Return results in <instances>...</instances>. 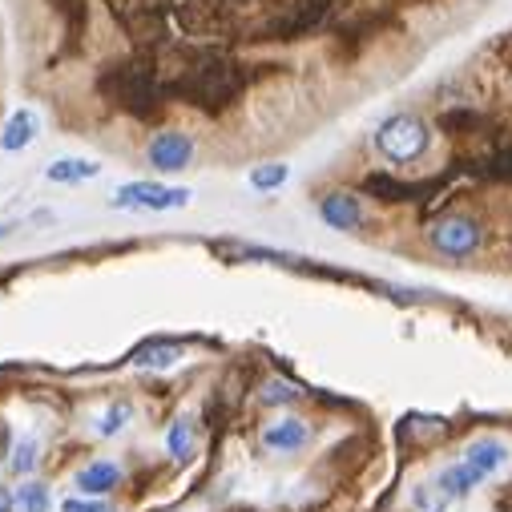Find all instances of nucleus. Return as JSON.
Returning <instances> with one entry per match:
<instances>
[{"label":"nucleus","mask_w":512,"mask_h":512,"mask_svg":"<svg viewBox=\"0 0 512 512\" xmlns=\"http://www.w3.org/2000/svg\"><path fill=\"white\" fill-rule=\"evenodd\" d=\"M166 448H170V456L178 464H186L194 456V424L190 420H174L170 424V436H166Z\"/></svg>","instance_id":"obj_10"},{"label":"nucleus","mask_w":512,"mask_h":512,"mask_svg":"<svg viewBox=\"0 0 512 512\" xmlns=\"http://www.w3.org/2000/svg\"><path fill=\"white\" fill-rule=\"evenodd\" d=\"M130 416H134L130 404H109V412L97 420V432H101V436H113V432H121L125 424H130Z\"/></svg>","instance_id":"obj_15"},{"label":"nucleus","mask_w":512,"mask_h":512,"mask_svg":"<svg viewBox=\"0 0 512 512\" xmlns=\"http://www.w3.org/2000/svg\"><path fill=\"white\" fill-rule=\"evenodd\" d=\"M307 436H311L307 424L287 416V420H275V424L263 432V444H267L271 452H299V448L307 444Z\"/></svg>","instance_id":"obj_6"},{"label":"nucleus","mask_w":512,"mask_h":512,"mask_svg":"<svg viewBox=\"0 0 512 512\" xmlns=\"http://www.w3.org/2000/svg\"><path fill=\"white\" fill-rule=\"evenodd\" d=\"M65 512H113L109 504H81V500H65Z\"/></svg>","instance_id":"obj_19"},{"label":"nucleus","mask_w":512,"mask_h":512,"mask_svg":"<svg viewBox=\"0 0 512 512\" xmlns=\"http://www.w3.org/2000/svg\"><path fill=\"white\" fill-rule=\"evenodd\" d=\"M182 359V347L178 343H150V347H142L138 355H134V363L138 367H150V371H162V367H170V363H178Z\"/></svg>","instance_id":"obj_9"},{"label":"nucleus","mask_w":512,"mask_h":512,"mask_svg":"<svg viewBox=\"0 0 512 512\" xmlns=\"http://www.w3.org/2000/svg\"><path fill=\"white\" fill-rule=\"evenodd\" d=\"M194 154H198V142L190 134H182V130H158L150 138V146H146L150 166L162 170V174H182L194 162Z\"/></svg>","instance_id":"obj_3"},{"label":"nucleus","mask_w":512,"mask_h":512,"mask_svg":"<svg viewBox=\"0 0 512 512\" xmlns=\"http://www.w3.org/2000/svg\"><path fill=\"white\" fill-rule=\"evenodd\" d=\"M117 206H142V210H170V206H186L190 202V190H166V186H154V182H134L113 194Z\"/></svg>","instance_id":"obj_5"},{"label":"nucleus","mask_w":512,"mask_h":512,"mask_svg":"<svg viewBox=\"0 0 512 512\" xmlns=\"http://www.w3.org/2000/svg\"><path fill=\"white\" fill-rule=\"evenodd\" d=\"M5 230H9V226H0V234H5Z\"/></svg>","instance_id":"obj_21"},{"label":"nucleus","mask_w":512,"mask_h":512,"mask_svg":"<svg viewBox=\"0 0 512 512\" xmlns=\"http://www.w3.org/2000/svg\"><path fill=\"white\" fill-rule=\"evenodd\" d=\"M504 456H508V448L500 444V440H480V444H472V452H468V460L488 476V472H496L500 464H504Z\"/></svg>","instance_id":"obj_11"},{"label":"nucleus","mask_w":512,"mask_h":512,"mask_svg":"<svg viewBox=\"0 0 512 512\" xmlns=\"http://www.w3.org/2000/svg\"><path fill=\"white\" fill-rule=\"evenodd\" d=\"M0 512H13V496L5 488H0Z\"/></svg>","instance_id":"obj_20"},{"label":"nucleus","mask_w":512,"mask_h":512,"mask_svg":"<svg viewBox=\"0 0 512 512\" xmlns=\"http://www.w3.org/2000/svg\"><path fill=\"white\" fill-rule=\"evenodd\" d=\"M29 138H33V113H17L0 142H5V150H21V146H29Z\"/></svg>","instance_id":"obj_12"},{"label":"nucleus","mask_w":512,"mask_h":512,"mask_svg":"<svg viewBox=\"0 0 512 512\" xmlns=\"http://www.w3.org/2000/svg\"><path fill=\"white\" fill-rule=\"evenodd\" d=\"M283 182H287V166H283V162L259 166V170L250 174V186H254V190H279Z\"/></svg>","instance_id":"obj_13"},{"label":"nucleus","mask_w":512,"mask_h":512,"mask_svg":"<svg viewBox=\"0 0 512 512\" xmlns=\"http://www.w3.org/2000/svg\"><path fill=\"white\" fill-rule=\"evenodd\" d=\"M319 218L331 226V230H363L367 226V210L359 202L355 190H331L319 198Z\"/></svg>","instance_id":"obj_4"},{"label":"nucleus","mask_w":512,"mask_h":512,"mask_svg":"<svg viewBox=\"0 0 512 512\" xmlns=\"http://www.w3.org/2000/svg\"><path fill=\"white\" fill-rule=\"evenodd\" d=\"M33 460H37V444H33V440H21V444L13 448V468H17V472H29Z\"/></svg>","instance_id":"obj_17"},{"label":"nucleus","mask_w":512,"mask_h":512,"mask_svg":"<svg viewBox=\"0 0 512 512\" xmlns=\"http://www.w3.org/2000/svg\"><path fill=\"white\" fill-rule=\"evenodd\" d=\"M448 5L456 0H190L158 77L162 113L182 105L222 121L254 93L263 49L327 41L331 65L351 69L383 41L408 37L412 13Z\"/></svg>","instance_id":"obj_1"},{"label":"nucleus","mask_w":512,"mask_h":512,"mask_svg":"<svg viewBox=\"0 0 512 512\" xmlns=\"http://www.w3.org/2000/svg\"><path fill=\"white\" fill-rule=\"evenodd\" d=\"M263 400H267V404H275V400H295V388H287V383L271 379L267 388H263Z\"/></svg>","instance_id":"obj_18"},{"label":"nucleus","mask_w":512,"mask_h":512,"mask_svg":"<svg viewBox=\"0 0 512 512\" xmlns=\"http://www.w3.org/2000/svg\"><path fill=\"white\" fill-rule=\"evenodd\" d=\"M17 504H21V512H49V488L45 484H21Z\"/></svg>","instance_id":"obj_14"},{"label":"nucleus","mask_w":512,"mask_h":512,"mask_svg":"<svg viewBox=\"0 0 512 512\" xmlns=\"http://www.w3.org/2000/svg\"><path fill=\"white\" fill-rule=\"evenodd\" d=\"M428 242L436 254H444V259H472V254L484 246V218L452 206L440 218H432Z\"/></svg>","instance_id":"obj_2"},{"label":"nucleus","mask_w":512,"mask_h":512,"mask_svg":"<svg viewBox=\"0 0 512 512\" xmlns=\"http://www.w3.org/2000/svg\"><path fill=\"white\" fill-rule=\"evenodd\" d=\"M93 174H97L93 162H57V166L49 170L53 182H77V178H93Z\"/></svg>","instance_id":"obj_16"},{"label":"nucleus","mask_w":512,"mask_h":512,"mask_svg":"<svg viewBox=\"0 0 512 512\" xmlns=\"http://www.w3.org/2000/svg\"><path fill=\"white\" fill-rule=\"evenodd\" d=\"M480 480H484V472L472 460H460V464H452V468L440 472V492L444 496H468Z\"/></svg>","instance_id":"obj_7"},{"label":"nucleus","mask_w":512,"mask_h":512,"mask_svg":"<svg viewBox=\"0 0 512 512\" xmlns=\"http://www.w3.org/2000/svg\"><path fill=\"white\" fill-rule=\"evenodd\" d=\"M117 480H121V468L109 464V460H97V464H89L85 472H77V488L89 492V496H101V492L117 488Z\"/></svg>","instance_id":"obj_8"}]
</instances>
